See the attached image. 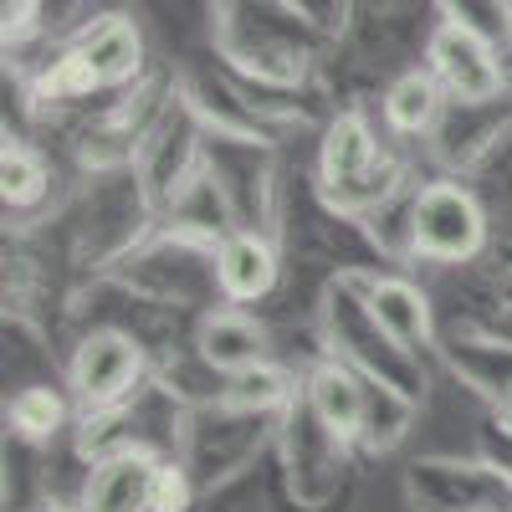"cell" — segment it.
<instances>
[{"instance_id":"277c9868","label":"cell","mask_w":512,"mask_h":512,"mask_svg":"<svg viewBox=\"0 0 512 512\" xmlns=\"http://www.w3.org/2000/svg\"><path fill=\"white\" fill-rule=\"evenodd\" d=\"M159 466L144 451H123L103 461L88 482V512H149Z\"/></svg>"},{"instance_id":"52a82bcc","label":"cell","mask_w":512,"mask_h":512,"mask_svg":"<svg viewBox=\"0 0 512 512\" xmlns=\"http://www.w3.org/2000/svg\"><path fill=\"white\" fill-rule=\"evenodd\" d=\"M200 354H205V364H216L236 379L262 364V328L246 323L241 313H216L200 323Z\"/></svg>"},{"instance_id":"9a60e30c","label":"cell","mask_w":512,"mask_h":512,"mask_svg":"<svg viewBox=\"0 0 512 512\" xmlns=\"http://www.w3.org/2000/svg\"><path fill=\"white\" fill-rule=\"evenodd\" d=\"M93 88H98V77L82 62V52H67L62 62H52L47 77H41V93H52V98H77V93H93Z\"/></svg>"},{"instance_id":"6da1fadb","label":"cell","mask_w":512,"mask_h":512,"mask_svg":"<svg viewBox=\"0 0 512 512\" xmlns=\"http://www.w3.org/2000/svg\"><path fill=\"white\" fill-rule=\"evenodd\" d=\"M482 210L477 200L456 190V185H431L420 200H415V221H410V241L415 251L425 256H446V262H456V256H472L482 246Z\"/></svg>"},{"instance_id":"5bb4252c","label":"cell","mask_w":512,"mask_h":512,"mask_svg":"<svg viewBox=\"0 0 512 512\" xmlns=\"http://www.w3.org/2000/svg\"><path fill=\"white\" fill-rule=\"evenodd\" d=\"M282 395H287V379H282L272 364H256V369L236 374L231 390H226V400H231L236 410H267V405H277Z\"/></svg>"},{"instance_id":"3957f363","label":"cell","mask_w":512,"mask_h":512,"mask_svg":"<svg viewBox=\"0 0 512 512\" xmlns=\"http://www.w3.org/2000/svg\"><path fill=\"white\" fill-rule=\"evenodd\" d=\"M134 379H139V349H134V338H123L113 328L82 338V349L72 359V390H77L82 405H108Z\"/></svg>"},{"instance_id":"9c48e42d","label":"cell","mask_w":512,"mask_h":512,"mask_svg":"<svg viewBox=\"0 0 512 512\" xmlns=\"http://www.w3.org/2000/svg\"><path fill=\"white\" fill-rule=\"evenodd\" d=\"M308 395H313L318 420L328 425L333 436H354L359 425H364V390L354 384V374H349V369H338V364L318 369V374H313V384H308Z\"/></svg>"},{"instance_id":"2e32d148","label":"cell","mask_w":512,"mask_h":512,"mask_svg":"<svg viewBox=\"0 0 512 512\" xmlns=\"http://www.w3.org/2000/svg\"><path fill=\"white\" fill-rule=\"evenodd\" d=\"M185 502H190L185 472H180V466H159V477H154V502H149V512H185Z\"/></svg>"},{"instance_id":"7a4b0ae2","label":"cell","mask_w":512,"mask_h":512,"mask_svg":"<svg viewBox=\"0 0 512 512\" xmlns=\"http://www.w3.org/2000/svg\"><path fill=\"white\" fill-rule=\"evenodd\" d=\"M431 67L446 88L466 103H487L502 93V72H497V57L492 47L461 21H446L436 36H431Z\"/></svg>"},{"instance_id":"8992f818","label":"cell","mask_w":512,"mask_h":512,"mask_svg":"<svg viewBox=\"0 0 512 512\" xmlns=\"http://www.w3.org/2000/svg\"><path fill=\"white\" fill-rule=\"evenodd\" d=\"M77 52H82V62L93 67L98 88H113V82H128V77H134V67H139V57H144V41H139L134 21L108 16V21H98L88 36H82Z\"/></svg>"},{"instance_id":"ba28073f","label":"cell","mask_w":512,"mask_h":512,"mask_svg":"<svg viewBox=\"0 0 512 512\" xmlns=\"http://www.w3.org/2000/svg\"><path fill=\"white\" fill-rule=\"evenodd\" d=\"M374 159V144H369V128L349 113V118H338L328 128V139H323V185L328 190H349L364 180V169Z\"/></svg>"},{"instance_id":"8fae6325","label":"cell","mask_w":512,"mask_h":512,"mask_svg":"<svg viewBox=\"0 0 512 512\" xmlns=\"http://www.w3.org/2000/svg\"><path fill=\"white\" fill-rule=\"evenodd\" d=\"M384 118H390L400 134H420V128L436 118V77H425V72L395 77L390 93H384Z\"/></svg>"},{"instance_id":"7c38bea8","label":"cell","mask_w":512,"mask_h":512,"mask_svg":"<svg viewBox=\"0 0 512 512\" xmlns=\"http://www.w3.org/2000/svg\"><path fill=\"white\" fill-rule=\"evenodd\" d=\"M0 190H6V205H31L41 190H47V164H41L26 144H6V159H0Z\"/></svg>"},{"instance_id":"30bf717a","label":"cell","mask_w":512,"mask_h":512,"mask_svg":"<svg viewBox=\"0 0 512 512\" xmlns=\"http://www.w3.org/2000/svg\"><path fill=\"white\" fill-rule=\"evenodd\" d=\"M369 308L379 318V328L395 338V344H420L431 333V313H425V297L410 282H379L369 292Z\"/></svg>"},{"instance_id":"4fadbf2b","label":"cell","mask_w":512,"mask_h":512,"mask_svg":"<svg viewBox=\"0 0 512 512\" xmlns=\"http://www.w3.org/2000/svg\"><path fill=\"white\" fill-rule=\"evenodd\" d=\"M11 420H16V431L41 441V436H52L57 425H62V400L52 390H21L11 400Z\"/></svg>"},{"instance_id":"5b68a950","label":"cell","mask_w":512,"mask_h":512,"mask_svg":"<svg viewBox=\"0 0 512 512\" xmlns=\"http://www.w3.org/2000/svg\"><path fill=\"white\" fill-rule=\"evenodd\" d=\"M216 277H221L226 297H236V303H256V297L272 292V282H277V256H272V246L262 236L241 231V236H231L221 246Z\"/></svg>"}]
</instances>
